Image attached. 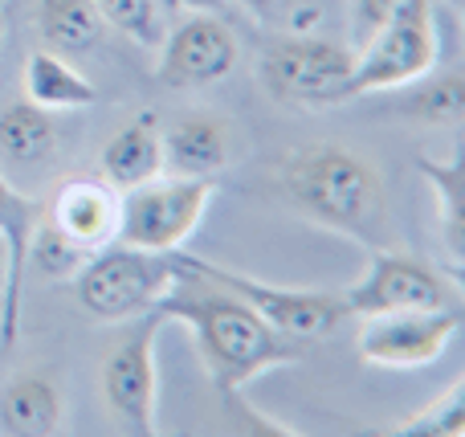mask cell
Listing matches in <instances>:
<instances>
[{"instance_id":"277c9868","label":"cell","mask_w":465,"mask_h":437,"mask_svg":"<svg viewBox=\"0 0 465 437\" xmlns=\"http://www.w3.org/2000/svg\"><path fill=\"white\" fill-rule=\"evenodd\" d=\"M213 196H217L213 176H155L139 188H127L114 242L155 253L180 250L196 233Z\"/></svg>"},{"instance_id":"f1b7e54d","label":"cell","mask_w":465,"mask_h":437,"mask_svg":"<svg viewBox=\"0 0 465 437\" xmlns=\"http://www.w3.org/2000/svg\"><path fill=\"white\" fill-rule=\"evenodd\" d=\"M450 5H461V0H450Z\"/></svg>"},{"instance_id":"6da1fadb","label":"cell","mask_w":465,"mask_h":437,"mask_svg":"<svg viewBox=\"0 0 465 437\" xmlns=\"http://www.w3.org/2000/svg\"><path fill=\"white\" fill-rule=\"evenodd\" d=\"M155 311L163 315V323L188 327L213 384H217V392L225 401H232L262 372L294 364L302 356L298 340H286L282 332H273L249 303H241L225 286L209 283V278L193 274V270H184V278L172 291H163Z\"/></svg>"},{"instance_id":"9c48e42d","label":"cell","mask_w":465,"mask_h":437,"mask_svg":"<svg viewBox=\"0 0 465 437\" xmlns=\"http://www.w3.org/2000/svg\"><path fill=\"white\" fill-rule=\"evenodd\" d=\"M163 315L147 311L135 319L127 335L114 343L103 364V401L123 433L152 437L155 433V405H160V372H155V340H160Z\"/></svg>"},{"instance_id":"3957f363","label":"cell","mask_w":465,"mask_h":437,"mask_svg":"<svg viewBox=\"0 0 465 437\" xmlns=\"http://www.w3.org/2000/svg\"><path fill=\"white\" fill-rule=\"evenodd\" d=\"M180 278H184V266H180L176 250L155 253L111 242L78 266L74 294L103 323H131V319L155 311L163 291H172Z\"/></svg>"},{"instance_id":"cb8c5ba5","label":"cell","mask_w":465,"mask_h":437,"mask_svg":"<svg viewBox=\"0 0 465 437\" xmlns=\"http://www.w3.org/2000/svg\"><path fill=\"white\" fill-rule=\"evenodd\" d=\"M412 13H433V0H351V49L371 41L384 25Z\"/></svg>"},{"instance_id":"e0dca14e","label":"cell","mask_w":465,"mask_h":437,"mask_svg":"<svg viewBox=\"0 0 465 437\" xmlns=\"http://www.w3.org/2000/svg\"><path fill=\"white\" fill-rule=\"evenodd\" d=\"M417 164H420V172H425V180L433 184L445 250H450L453 270H458V262L465 258V147L453 144L450 160H429V155H420Z\"/></svg>"},{"instance_id":"52a82bcc","label":"cell","mask_w":465,"mask_h":437,"mask_svg":"<svg viewBox=\"0 0 465 437\" xmlns=\"http://www.w3.org/2000/svg\"><path fill=\"white\" fill-rule=\"evenodd\" d=\"M343 307L351 319L384 315V311H420V307H461V294L437 266L401 250L371 245L368 270L360 283L343 291Z\"/></svg>"},{"instance_id":"ba28073f","label":"cell","mask_w":465,"mask_h":437,"mask_svg":"<svg viewBox=\"0 0 465 437\" xmlns=\"http://www.w3.org/2000/svg\"><path fill=\"white\" fill-rule=\"evenodd\" d=\"M351 78H347V98L380 94V90H401L420 82L441 57V33H437L433 13H412L401 21L384 25L371 41L351 49Z\"/></svg>"},{"instance_id":"9a60e30c","label":"cell","mask_w":465,"mask_h":437,"mask_svg":"<svg viewBox=\"0 0 465 437\" xmlns=\"http://www.w3.org/2000/svg\"><path fill=\"white\" fill-rule=\"evenodd\" d=\"M25 98L45 111H74V106H94L98 86L74 62H65L54 49H37L25 62Z\"/></svg>"},{"instance_id":"7a4b0ae2","label":"cell","mask_w":465,"mask_h":437,"mask_svg":"<svg viewBox=\"0 0 465 437\" xmlns=\"http://www.w3.org/2000/svg\"><path fill=\"white\" fill-rule=\"evenodd\" d=\"M282 193L319 225L371 242L384 225V188L363 155L314 144L282 164Z\"/></svg>"},{"instance_id":"8fae6325","label":"cell","mask_w":465,"mask_h":437,"mask_svg":"<svg viewBox=\"0 0 465 437\" xmlns=\"http://www.w3.org/2000/svg\"><path fill=\"white\" fill-rule=\"evenodd\" d=\"M237 65V37L217 13H193L160 41V82L176 90L213 86Z\"/></svg>"},{"instance_id":"ffe728a7","label":"cell","mask_w":465,"mask_h":437,"mask_svg":"<svg viewBox=\"0 0 465 437\" xmlns=\"http://www.w3.org/2000/svg\"><path fill=\"white\" fill-rule=\"evenodd\" d=\"M41 217H45V204L33 201V196L16 193L5 176H0V237L8 242L13 253V299L21 307V283H25V266H29V242L37 233Z\"/></svg>"},{"instance_id":"d6986e66","label":"cell","mask_w":465,"mask_h":437,"mask_svg":"<svg viewBox=\"0 0 465 437\" xmlns=\"http://www.w3.org/2000/svg\"><path fill=\"white\" fill-rule=\"evenodd\" d=\"M37 29L45 37V49L54 54H90L103 37V16H98L94 0H41Z\"/></svg>"},{"instance_id":"5bb4252c","label":"cell","mask_w":465,"mask_h":437,"mask_svg":"<svg viewBox=\"0 0 465 437\" xmlns=\"http://www.w3.org/2000/svg\"><path fill=\"white\" fill-rule=\"evenodd\" d=\"M225 164V127L204 119V114H188L163 135V176H217Z\"/></svg>"},{"instance_id":"603a6c76","label":"cell","mask_w":465,"mask_h":437,"mask_svg":"<svg viewBox=\"0 0 465 437\" xmlns=\"http://www.w3.org/2000/svg\"><path fill=\"white\" fill-rule=\"evenodd\" d=\"M401 437H461L465 433V381L445 389L429 409L396 425Z\"/></svg>"},{"instance_id":"2e32d148","label":"cell","mask_w":465,"mask_h":437,"mask_svg":"<svg viewBox=\"0 0 465 437\" xmlns=\"http://www.w3.org/2000/svg\"><path fill=\"white\" fill-rule=\"evenodd\" d=\"M62 425V397L45 376H16L0 389V433L49 437Z\"/></svg>"},{"instance_id":"4316f807","label":"cell","mask_w":465,"mask_h":437,"mask_svg":"<svg viewBox=\"0 0 465 437\" xmlns=\"http://www.w3.org/2000/svg\"><path fill=\"white\" fill-rule=\"evenodd\" d=\"M232 5H241L257 21H278V16H286L294 8V0H232Z\"/></svg>"},{"instance_id":"484cf974","label":"cell","mask_w":465,"mask_h":437,"mask_svg":"<svg viewBox=\"0 0 465 437\" xmlns=\"http://www.w3.org/2000/svg\"><path fill=\"white\" fill-rule=\"evenodd\" d=\"M16 327H21V307L13 299V253H8V242L0 237V335L13 348L16 343Z\"/></svg>"},{"instance_id":"7402d4cb","label":"cell","mask_w":465,"mask_h":437,"mask_svg":"<svg viewBox=\"0 0 465 437\" xmlns=\"http://www.w3.org/2000/svg\"><path fill=\"white\" fill-rule=\"evenodd\" d=\"M103 25L119 29L123 37L139 41V45H160L163 21H160V0H94Z\"/></svg>"},{"instance_id":"ac0fdd59","label":"cell","mask_w":465,"mask_h":437,"mask_svg":"<svg viewBox=\"0 0 465 437\" xmlns=\"http://www.w3.org/2000/svg\"><path fill=\"white\" fill-rule=\"evenodd\" d=\"M57 147V131H54V119H49L45 106L37 103H8L0 111V160L5 164H41L49 160Z\"/></svg>"},{"instance_id":"5b68a950","label":"cell","mask_w":465,"mask_h":437,"mask_svg":"<svg viewBox=\"0 0 465 437\" xmlns=\"http://www.w3.org/2000/svg\"><path fill=\"white\" fill-rule=\"evenodd\" d=\"M176 258L184 262V270L193 274L209 278V283L225 286L229 294H237L241 303L257 311L273 332H282L286 340H322L331 335L335 327H343L347 319V307H343V294L335 291H294V286H273V283H262V278H249V274H237L229 266H217V262H204V258H188V253L176 250Z\"/></svg>"},{"instance_id":"7c38bea8","label":"cell","mask_w":465,"mask_h":437,"mask_svg":"<svg viewBox=\"0 0 465 437\" xmlns=\"http://www.w3.org/2000/svg\"><path fill=\"white\" fill-rule=\"evenodd\" d=\"M119 209L123 193L114 184H106L103 176H74L49 196L45 221L65 242L94 253L103 245H111L114 233H119Z\"/></svg>"},{"instance_id":"d4e9b609","label":"cell","mask_w":465,"mask_h":437,"mask_svg":"<svg viewBox=\"0 0 465 437\" xmlns=\"http://www.w3.org/2000/svg\"><path fill=\"white\" fill-rule=\"evenodd\" d=\"M29 258L37 262L49 278H74V274H78V266L90 258V253L78 250L74 242H65V237L57 233L45 217H41L37 233H33V242H29Z\"/></svg>"},{"instance_id":"83f0119b","label":"cell","mask_w":465,"mask_h":437,"mask_svg":"<svg viewBox=\"0 0 465 437\" xmlns=\"http://www.w3.org/2000/svg\"><path fill=\"white\" fill-rule=\"evenodd\" d=\"M172 5L188 8V13H225L229 0H172Z\"/></svg>"},{"instance_id":"30bf717a","label":"cell","mask_w":465,"mask_h":437,"mask_svg":"<svg viewBox=\"0 0 465 437\" xmlns=\"http://www.w3.org/2000/svg\"><path fill=\"white\" fill-rule=\"evenodd\" d=\"M461 327V307H420L363 315L360 356L376 368H429Z\"/></svg>"},{"instance_id":"4fadbf2b","label":"cell","mask_w":465,"mask_h":437,"mask_svg":"<svg viewBox=\"0 0 465 437\" xmlns=\"http://www.w3.org/2000/svg\"><path fill=\"white\" fill-rule=\"evenodd\" d=\"M103 180L119 193L139 188L147 180L163 176V131L155 127V114L143 111L131 123H123L103 147Z\"/></svg>"},{"instance_id":"44dd1931","label":"cell","mask_w":465,"mask_h":437,"mask_svg":"<svg viewBox=\"0 0 465 437\" xmlns=\"http://www.w3.org/2000/svg\"><path fill=\"white\" fill-rule=\"evenodd\" d=\"M404 114L425 123H461L465 114V82L458 74H441V78L425 82L420 90H412L409 98L401 103Z\"/></svg>"},{"instance_id":"8992f818","label":"cell","mask_w":465,"mask_h":437,"mask_svg":"<svg viewBox=\"0 0 465 437\" xmlns=\"http://www.w3.org/2000/svg\"><path fill=\"white\" fill-rule=\"evenodd\" d=\"M351 45L314 37V33H290L273 41L262 57V78L282 103L294 106H339L347 103V78H351Z\"/></svg>"}]
</instances>
